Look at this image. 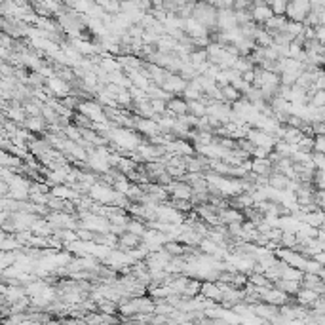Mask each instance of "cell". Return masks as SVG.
<instances>
[{
  "label": "cell",
  "mask_w": 325,
  "mask_h": 325,
  "mask_svg": "<svg viewBox=\"0 0 325 325\" xmlns=\"http://www.w3.org/2000/svg\"><path fill=\"white\" fill-rule=\"evenodd\" d=\"M219 92H221L223 101H228V103H234V101H238L240 97H242V93H240L232 84H223V86L219 88Z\"/></svg>",
  "instance_id": "3957f363"
},
{
  "label": "cell",
  "mask_w": 325,
  "mask_h": 325,
  "mask_svg": "<svg viewBox=\"0 0 325 325\" xmlns=\"http://www.w3.org/2000/svg\"><path fill=\"white\" fill-rule=\"evenodd\" d=\"M0 166L15 169V167L23 166V160H21L17 154H12L10 150H6V148H0Z\"/></svg>",
  "instance_id": "6da1fadb"
},
{
  "label": "cell",
  "mask_w": 325,
  "mask_h": 325,
  "mask_svg": "<svg viewBox=\"0 0 325 325\" xmlns=\"http://www.w3.org/2000/svg\"><path fill=\"white\" fill-rule=\"evenodd\" d=\"M23 124H25V129L31 133H42L44 129H46V120L42 118V114H38V116H29V118L23 120Z\"/></svg>",
  "instance_id": "7a4b0ae2"
},
{
  "label": "cell",
  "mask_w": 325,
  "mask_h": 325,
  "mask_svg": "<svg viewBox=\"0 0 325 325\" xmlns=\"http://www.w3.org/2000/svg\"><path fill=\"white\" fill-rule=\"evenodd\" d=\"M200 247H202L204 253H217V249H219L213 240H202V242H200Z\"/></svg>",
  "instance_id": "277c9868"
}]
</instances>
